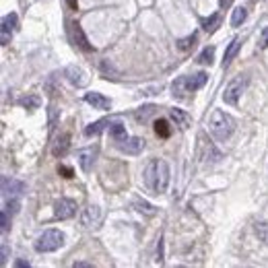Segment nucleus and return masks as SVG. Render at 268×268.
<instances>
[{"mask_svg":"<svg viewBox=\"0 0 268 268\" xmlns=\"http://www.w3.org/2000/svg\"><path fill=\"white\" fill-rule=\"evenodd\" d=\"M144 184L153 194H163L169 186V165L163 159H151L144 167Z\"/></svg>","mask_w":268,"mask_h":268,"instance_id":"nucleus-1","label":"nucleus"},{"mask_svg":"<svg viewBox=\"0 0 268 268\" xmlns=\"http://www.w3.org/2000/svg\"><path fill=\"white\" fill-rule=\"evenodd\" d=\"M210 132L217 140H229L231 134L235 132V120L229 114L217 110L210 118Z\"/></svg>","mask_w":268,"mask_h":268,"instance_id":"nucleus-2","label":"nucleus"},{"mask_svg":"<svg viewBox=\"0 0 268 268\" xmlns=\"http://www.w3.org/2000/svg\"><path fill=\"white\" fill-rule=\"evenodd\" d=\"M206 79H208L206 72H196L192 77H180L174 83V87H172L174 89V97H184L186 93H194V91L202 89L204 83H206Z\"/></svg>","mask_w":268,"mask_h":268,"instance_id":"nucleus-3","label":"nucleus"},{"mask_svg":"<svg viewBox=\"0 0 268 268\" xmlns=\"http://www.w3.org/2000/svg\"><path fill=\"white\" fill-rule=\"evenodd\" d=\"M64 243V233L58 229H47L43 231L37 241H35V252L39 254H47V252H56L58 248H62Z\"/></svg>","mask_w":268,"mask_h":268,"instance_id":"nucleus-4","label":"nucleus"},{"mask_svg":"<svg viewBox=\"0 0 268 268\" xmlns=\"http://www.w3.org/2000/svg\"><path fill=\"white\" fill-rule=\"evenodd\" d=\"M246 85H248V77H243V75L235 77V79H233V81L225 87L223 101H225V103H229V105H235V103L239 101V97H241V93H243Z\"/></svg>","mask_w":268,"mask_h":268,"instance_id":"nucleus-5","label":"nucleus"},{"mask_svg":"<svg viewBox=\"0 0 268 268\" xmlns=\"http://www.w3.org/2000/svg\"><path fill=\"white\" fill-rule=\"evenodd\" d=\"M19 29V17L15 13L11 15H5L3 17V25H0V43L3 45H9L11 43V37L13 33Z\"/></svg>","mask_w":268,"mask_h":268,"instance_id":"nucleus-6","label":"nucleus"},{"mask_svg":"<svg viewBox=\"0 0 268 268\" xmlns=\"http://www.w3.org/2000/svg\"><path fill=\"white\" fill-rule=\"evenodd\" d=\"M54 214H56V219H60V221L72 219L75 214H77V202L70 200V198L56 200V204H54Z\"/></svg>","mask_w":268,"mask_h":268,"instance_id":"nucleus-7","label":"nucleus"},{"mask_svg":"<svg viewBox=\"0 0 268 268\" xmlns=\"http://www.w3.org/2000/svg\"><path fill=\"white\" fill-rule=\"evenodd\" d=\"M81 223H83L85 227H97V225L101 223V208H99V206H95V204L87 206V208L83 210Z\"/></svg>","mask_w":268,"mask_h":268,"instance_id":"nucleus-8","label":"nucleus"},{"mask_svg":"<svg viewBox=\"0 0 268 268\" xmlns=\"http://www.w3.org/2000/svg\"><path fill=\"white\" fill-rule=\"evenodd\" d=\"M79 165L83 172H91L93 163H95V157H97V147H89V149H83L79 151Z\"/></svg>","mask_w":268,"mask_h":268,"instance_id":"nucleus-9","label":"nucleus"},{"mask_svg":"<svg viewBox=\"0 0 268 268\" xmlns=\"http://www.w3.org/2000/svg\"><path fill=\"white\" fill-rule=\"evenodd\" d=\"M118 149L126 155H138L144 149V140L138 136H132V138H126L124 142H118Z\"/></svg>","mask_w":268,"mask_h":268,"instance_id":"nucleus-10","label":"nucleus"},{"mask_svg":"<svg viewBox=\"0 0 268 268\" xmlns=\"http://www.w3.org/2000/svg\"><path fill=\"white\" fill-rule=\"evenodd\" d=\"M64 75H66V79L75 85V87H85L87 85V72L83 70V68H79V66H66V70H64Z\"/></svg>","mask_w":268,"mask_h":268,"instance_id":"nucleus-11","label":"nucleus"},{"mask_svg":"<svg viewBox=\"0 0 268 268\" xmlns=\"http://www.w3.org/2000/svg\"><path fill=\"white\" fill-rule=\"evenodd\" d=\"M25 192V184L19 180H9L7 176L3 178V194L5 196H21Z\"/></svg>","mask_w":268,"mask_h":268,"instance_id":"nucleus-12","label":"nucleus"},{"mask_svg":"<svg viewBox=\"0 0 268 268\" xmlns=\"http://www.w3.org/2000/svg\"><path fill=\"white\" fill-rule=\"evenodd\" d=\"M85 101L89 103V105H93L95 107V110H110V107H112V101L110 99H107L105 95H101V93H87L85 95Z\"/></svg>","mask_w":268,"mask_h":268,"instance_id":"nucleus-13","label":"nucleus"},{"mask_svg":"<svg viewBox=\"0 0 268 268\" xmlns=\"http://www.w3.org/2000/svg\"><path fill=\"white\" fill-rule=\"evenodd\" d=\"M70 31H72V39H75V43L81 47V50H85V52H91L93 47H91V43L87 41V37H85V33H83V27L75 21V23H70Z\"/></svg>","mask_w":268,"mask_h":268,"instance_id":"nucleus-14","label":"nucleus"},{"mask_svg":"<svg viewBox=\"0 0 268 268\" xmlns=\"http://www.w3.org/2000/svg\"><path fill=\"white\" fill-rule=\"evenodd\" d=\"M68 147H70V134L64 132V134H60V136L56 138V142L52 144V155H54V157H64L66 151H68Z\"/></svg>","mask_w":268,"mask_h":268,"instance_id":"nucleus-15","label":"nucleus"},{"mask_svg":"<svg viewBox=\"0 0 268 268\" xmlns=\"http://www.w3.org/2000/svg\"><path fill=\"white\" fill-rule=\"evenodd\" d=\"M110 136H112L116 142H124V140L128 138L126 126H124L122 122H112V124H110Z\"/></svg>","mask_w":268,"mask_h":268,"instance_id":"nucleus-16","label":"nucleus"},{"mask_svg":"<svg viewBox=\"0 0 268 268\" xmlns=\"http://www.w3.org/2000/svg\"><path fill=\"white\" fill-rule=\"evenodd\" d=\"M239 47H241V41H239V37H233L231 39V43L227 45V50H225V56H223V66H227L233 58H235V54L239 52Z\"/></svg>","mask_w":268,"mask_h":268,"instance_id":"nucleus-17","label":"nucleus"},{"mask_svg":"<svg viewBox=\"0 0 268 268\" xmlns=\"http://www.w3.org/2000/svg\"><path fill=\"white\" fill-rule=\"evenodd\" d=\"M200 140H202V136H200ZM202 149H204V157H206V161H210V163H217V161H221V153L214 149V144L212 142H204L202 140Z\"/></svg>","mask_w":268,"mask_h":268,"instance_id":"nucleus-18","label":"nucleus"},{"mask_svg":"<svg viewBox=\"0 0 268 268\" xmlns=\"http://www.w3.org/2000/svg\"><path fill=\"white\" fill-rule=\"evenodd\" d=\"M155 134H157L159 138H169V136H172V126H169V122H167L165 118H159V120L155 122Z\"/></svg>","mask_w":268,"mask_h":268,"instance_id":"nucleus-19","label":"nucleus"},{"mask_svg":"<svg viewBox=\"0 0 268 268\" xmlns=\"http://www.w3.org/2000/svg\"><path fill=\"white\" fill-rule=\"evenodd\" d=\"M169 116H172V120H174L180 128H184V130H186V128L190 126V116H188L184 110H178V107H176V110H172V112H169Z\"/></svg>","mask_w":268,"mask_h":268,"instance_id":"nucleus-20","label":"nucleus"},{"mask_svg":"<svg viewBox=\"0 0 268 268\" xmlns=\"http://www.w3.org/2000/svg\"><path fill=\"white\" fill-rule=\"evenodd\" d=\"M110 124H112V120H107V118H105V120H97V122H93V124H89V126L85 128V134H87V136H97L101 130H105Z\"/></svg>","mask_w":268,"mask_h":268,"instance_id":"nucleus-21","label":"nucleus"},{"mask_svg":"<svg viewBox=\"0 0 268 268\" xmlns=\"http://www.w3.org/2000/svg\"><path fill=\"white\" fill-rule=\"evenodd\" d=\"M219 25H221V13H214L208 19H202V29L208 31V33H214Z\"/></svg>","mask_w":268,"mask_h":268,"instance_id":"nucleus-22","label":"nucleus"},{"mask_svg":"<svg viewBox=\"0 0 268 268\" xmlns=\"http://www.w3.org/2000/svg\"><path fill=\"white\" fill-rule=\"evenodd\" d=\"M58 120H60V110H56V105H50V110H47V130L50 132H54Z\"/></svg>","mask_w":268,"mask_h":268,"instance_id":"nucleus-23","label":"nucleus"},{"mask_svg":"<svg viewBox=\"0 0 268 268\" xmlns=\"http://www.w3.org/2000/svg\"><path fill=\"white\" fill-rule=\"evenodd\" d=\"M19 105L25 107V110H37V107H39V97H37V95L21 97V99H19Z\"/></svg>","mask_w":268,"mask_h":268,"instance_id":"nucleus-24","label":"nucleus"},{"mask_svg":"<svg viewBox=\"0 0 268 268\" xmlns=\"http://www.w3.org/2000/svg\"><path fill=\"white\" fill-rule=\"evenodd\" d=\"M153 114H155V105H144V107H138L136 114H134V118H136L138 122H147Z\"/></svg>","mask_w":268,"mask_h":268,"instance_id":"nucleus-25","label":"nucleus"},{"mask_svg":"<svg viewBox=\"0 0 268 268\" xmlns=\"http://www.w3.org/2000/svg\"><path fill=\"white\" fill-rule=\"evenodd\" d=\"M254 231H256L258 239H260L262 243H266V246H268V223H266V221L256 223V225H254Z\"/></svg>","mask_w":268,"mask_h":268,"instance_id":"nucleus-26","label":"nucleus"},{"mask_svg":"<svg viewBox=\"0 0 268 268\" xmlns=\"http://www.w3.org/2000/svg\"><path fill=\"white\" fill-rule=\"evenodd\" d=\"M246 17H248V11H246L243 7H237V9L233 11V15H231V25H233V27H239V25L246 21Z\"/></svg>","mask_w":268,"mask_h":268,"instance_id":"nucleus-27","label":"nucleus"},{"mask_svg":"<svg viewBox=\"0 0 268 268\" xmlns=\"http://www.w3.org/2000/svg\"><path fill=\"white\" fill-rule=\"evenodd\" d=\"M134 206H136V210H138V212L147 214V217H153V214L157 212V210H155V206H153V204H149L147 200H136V202H134Z\"/></svg>","mask_w":268,"mask_h":268,"instance_id":"nucleus-28","label":"nucleus"},{"mask_svg":"<svg viewBox=\"0 0 268 268\" xmlns=\"http://www.w3.org/2000/svg\"><path fill=\"white\" fill-rule=\"evenodd\" d=\"M196 39H198V35H196V33H192V35H188V37H184V39H180V41H178V47H180L182 52H186V50H190V47H194V43H196Z\"/></svg>","mask_w":268,"mask_h":268,"instance_id":"nucleus-29","label":"nucleus"},{"mask_svg":"<svg viewBox=\"0 0 268 268\" xmlns=\"http://www.w3.org/2000/svg\"><path fill=\"white\" fill-rule=\"evenodd\" d=\"M212 58H214V47L210 45V47H204V50H202V54L198 56V62H200V64H210Z\"/></svg>","mask_w":268,"mask_h":268,"instance_id":"nucleus-30","label":"nucleus"},{"mask_svg":"<svg viewBox=\"0 0 268 268\" xmlns=\"http://www.w3.org/2000/svg\"><path fill=\"white\" fill-rule=\"evenodd\" d=\"M58 174H60L62 178H66V180L75 178V172H72V167H68V165H60V167H58Z\"/></svg>","mask_w":268,"mask_h":268,"instance_id":"nucleus-31","label":"nucleus"},{"mask_svg":"<svg viewBox=\"0 0 268 268\" xmlns=\"http://www.w3.org/2000/svg\"><path fill=\"white\" fill-rule=\"evenodd\" d=\"M258 47H260V50H266V47H268V27H264V29H262V35H260Z\"/></svg>","mask_w":268,"mask_h":268,"instance_id":"nucleus-32","label":"nucleus"},{"mask_svg":"<svg viewBox=\"0 0 268 268\" xmlns=\"http://www.w3.org/2000/svg\"><path fill=\"white\" fill-rule=\"evenodd\" d=\"M0 225H3V231H9V210L3 208V214H0Z\"/></svg>","mask_w":268,"mask_h":268,"instance_id":"nucleus-33","label":"nucleus"},{"mask_svg":"<svg viewBox=\"0 0 268 268\" xmlns=\"http://www.w3.org/2000/svg\"><path fill=\"white\" fill-rule=\"evenodd\" d=\"M157 260L161 262V260H163V239H159V246H157Z\"/></svg>","mask_w":268,"mask_h":268,"instance_id":"nucleus-34","label":"nucleus"},{"mask_svg":"<svg viewBox=\"0 0 268 268\" xmlns=\"http://www.w3.org/2000/svg\"><path fill=\"white\" fill-rule=\"evenodd\" d=\"M7 258H9V246H7V241H3V264H7Z\"/></svg>","mask_w":268,"mask_h":268,"instance_id":"nucleus-35","label":"nucleus"},{"mask_svg":"<svg viewBox=\"0 0 268 268\" xmlns=\"http://www.w3.org/2000/svg\"><path fill=\"white\" fill-rule=\"evenodd\" d=\"M66 5H68L72 11H77V9H79V0H66Z\"/></svg>","mask_w":268,"mask_h":268,"instance_id":"nucleus-36","label":"nucleus"},{"mask_svg":"<svg viewBox=\"0 0 268 268\" xmlns=\"http://www.w3.org/2000/svg\"><path fill=\"white\" fill-rule=\"evenodd\" d=\"M15 264H17L19 268H29V262H25V260H17Z\"/></svg>","mask_w":268,"mask_h":268,"instance_id":"nucleus-37","label":"nucleus"},{"mask_svg":"<svg viewBox=\"0 0 268 268\" xmlns=\"http://www.w3.org/2000/svg\"><path fill=\"white\" fill-rule=\"evenodd\" d=\"M87 266H91L89 262H75V268H87Z\"/></svg>","mask_w":268,"mask_h":268,"instance_id":"nucleus-38","label":"nucleus"},{"mask_svg":"<svg viewBox=\"0 0 268 268\" xmlns=\"http://www.w3.org/2000/svg\"><path fill=\"white\" fill-rule=\"evenodd\" d=\"M219 3H221V7H229V5H231V0H219Z\"/></svg>","mask_w":268,"mask_h":268,"instance_id":"nucleus-39","label":"nucleus"}]
</instances>
